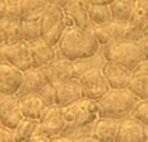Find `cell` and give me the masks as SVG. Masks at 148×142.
Segmentation results:
<instances>
[{
	"label": "cell",
	"instance_id": "f35d334b",
	"mask_svg": "<svg viewBox=\"0 0 148 142\" xmlns=\"http://www.w3.org/2000/svg\"><path fill=\"white\" fill-rule=\"evenodd\" d=\"M26 142H48V138H47V137H43V136L35 135V136H33L30 140L26 141Z\"/></svg>",
	"mask_w": 148,
	"mask_h": 142
},
{
	"label": "cell",
	"instance_id": "60d3db41",
	"mask_svg": "<svg viewBox=\"0 0 148 142\" xmlns=\"http://www.w3.org/2000/svg\"><path fill=\"white\" fill-rule=\"evenodd\" d=\"M113 0H91V4H107L109 5Z\"/></svg>",
	"mask_w": 148,
	"mask_h": 142
},
{
	"label": "cell",
	"instance_id": "5b68a950",
	"mask_svg": "<svg viewBox=\"0 0 148 142\" xmlns=\"http://www.w3.org/2000/svg\"><path fill=\"white\" fill-rule=\"evenodd\" d=\"M39 25H40L42 39L51 45L56 47L66 30L62 8L59 5L49 4L42 17L39 18Z\"/></svg>",
	"mask_w": 148,
	"mask_h": 142
},
{
	"label": "cell",
	"instance_id": "4316f807",
	"mask_svg": "<svg viewBox=\"0 0 148 142\" xmlns=\"http://www.w3.org/2000/svg\"><path fill=\"white\" fill-rule=\"evenodd\" d=\"M88 18L92 26H99L112 21L110 8L107 4H91L88 7Z\"/></svg>",
	"mask_w": 148,
	"mask_h": 142
},
{
	"label": "cell",
	"instance_id": "d590c367",
	"mask_svg": "<svg viewBox=\"0 0 148 142\" xmlns=\"http://www.w3.org/2000/svg\"><path fill=\"white\" fill-rule=\"evenodd\" d=\"M8 9V1L7 0H0V20L5 17Z\"/></svg>",
	"mask_w": 148,
	"mask_h": 142
},
{
	"label": "cell",
	"instance_id": "9a60e30c",
	"mask_svg": "<svg viewBox=\"0 0 148 142\" xmlns=\"http://www.w3.org/2000/svg\"><path fill=\"white\" fill-rule=\"evenodd\" d=\"M47 83L46 78H44L43 72L39 67H30V69L22 71V79H21V84L18 87L17 92L14 96L21 98L23 96L33 93H38L42 89V87Z\"/></svg>",
	"mask_w": 148,
	"mask_h": 142
},
{
	"label": "cell",
	"instance_id": "83f0119b",
	"mask_svg": "<svg viewBox=\"0 0 148 142\" xmlns=\"http://www.w3.org/2000/svg\"><path fill=\"white\" fill-rule=\"evenodd\" d=\"M5 34H7V43L5 45L22 41V21L20 18H7L4 17Z\"/></svg>",
	"mask_w": 148,
	"mask_h": 142
},
{
	"label": "cell",
	"instance_id": "f1b7e54d",
	"mask_svg": "<svg viewBox=\"0 0 148 142\" xmlns=\"http://www.w3.org/2000/svg\"><path fill=\"white\" fill-rule=\"evenodd\" d=\"M42 39L39 21H22V40L31 44Z\"/></svg>",
	"mask_w": 148,
	"mask_h": 142
},
{
	"label": "cell",
	"instance_id": "ab89813d",
	"mask_svg": "<svg viewBox=\"0 0 148 142\" xmlns=\"http://www.w3.org/2000/svg\"><path fill=\"white\" fill-rule=\"evenodd\" d=\"M144 36H148V22L142 27V30H140V39L144 38Z\"/></svg>",
	"mask_w": 148,
	"mask_h": 142
},
{
	"label": "cell",
	"instance_id": "ee69618b",
	"mask_svg": "<svg viewBox=\"0 0 148 142\" xmlns=\"http://www.w3.org/2000/svg\"><path fill=\"white\" fill-rule=\"evenodd\" d=\"M7 1H8V3H18L20 0H7Z\"/></svg>",
	"mask_w": 148,
	"mask_h": 142
},
{
	"label": "cell",
	"instance_id": "d6a6232c",
	"mask_svg": "<svg viewBox=\"0 0 148 142\" xmlns=\"http://www.w3.org/2000/svg\"><path fill=\"white\" fill-rule=\"evenodd\" d=\"M0 142H14L12 129L4 125H0Z\"/></svg>",
	"mask_w": 148,
	"mask_h": 142
},
{
	"label": "cell",
	"instance_id": "cb8c5ba5",
	"mask_svg": "<svg viewBox=\"0 0 148 142\" xmlns=\"http://www.w3.org/2000/svg\"><path fill=\"white\" fill-rule=\"evenodd\" d=\"M148 22V0H135V8L129 26L136 34L138 40L140 39V30Z\"/></svg>",
	"mask_w": 148,
	"mask_h": 142
},
{
	"label": "cell",
	"instance_id": "7c38bea8",
	"mask_svg": "<svg viewBox=\"0 0 148 142\" xmlns=\"http://www.w3.org/2000/svg\"><path fill=\"white\" fill-rule=\"evenodd\" d=\"M86 97V92L78 78H73L56 85V105L61 109Z\"/></svg>",
	"mask_w": 148,
	"mask_h": 142
},
{
	"label": "cell",
	"instance_id": "8992f818",
	"mask_svg": "<svg viewBox=\"0 0 148 142\" xmlns=\"http://www.w3.org/2000/svg\"><path fill=\"white\" fill-rule=\"evenodd\" d=\"M92 31H94L100 47H105L122 40L136 41V35L131 30L129 23L118 22V21H114V20L109 21V22L104 23V25L94 26Z\"/></svg>",
	"mask_w": 148,
	"mask_h": 142
},
{
	"label": "cell",
	"instance_id": "2e32d148",
	"mask_svg": "<svg viewBox=\"0 0 148 142\" xmlns=\"http://www.w3.org/2000/svg\"><path fill=\"white\" fill-rule=\"evenodd\" d=\"M22 112L20 109V99L16 96H7L0 103V122L1 125L14 129L22 120Z\"/></svg>",
	"mask_w": 148,
	"mask_h": 142
},
{
	"label": "cell",
	"instance_id": "836d02e7",
	"mask_svg": "<svg viewBox=\"0 0 148 142\" xmlns=\"http://www.w3.org/2000/svg\"><path fill=\"white\" fill-rule=\"evenodd\" d=\"M138 44H139V47H140V49H142V52H143L146 60H148V36H144V38L139 39Z\"/></svg>",
	"mask_w": 148,
	"mask_h": 142
},
{
	"label": "cell",
	"instance_id": "d6986e66",
	"mask_svg": "<svg viewBox=\"0 0 148 142\" xmlns=\"http://www.w3.org/2000/svg\"><path fill=\"white\" fill-rule=\"evenodd\" d=\"M30 53L31 60H33V66L34 67H43L48 65L51 61H53L57 56V47H53L44 41L43 39L36 40L30 44Z\"/></svg>",
	"mask_w": 148,
	"mask_h": 142
},
{
	"label": "cell",
	"instance_id": "4fadbf2b",
	"mask_svg": "<svg viewBox=\"0 0 148 142\" xmlns=\"http://www.w3.org/2000/svg\"><path fill=\"white\" fill-rule=\"evenodd\" d=\"M82 85L86 92V97L91 99H99L110 89L107 79L101 70H91L88 72L83 74L79 78Z\"/></svg>",
	"mask_w": 148,
	"mask_h": 142
},
{
	"label": "cell",
	"instance_id": "8fae6325",
	"mask_svg": "<svg viewBox=\"0 0 148 142\" xmlns=\"http://www.w3.org/2000/svg\"><path fill=\"white\" fill-rule=\"evenodd\" d=\"M148 129L134 116H127L120 122L116 142H147Z\"/></svg>",
	"mask_w": 148,
	"mask_h": 142
},
{
	"label": "cell",
	"instance_id": "ac0fdd59",
	"mask_svg": "<svg viewBox=\"0 0 148 142\" xmlns=\"http://www.w3.org/2000/svg\"><path fill=\"white\" fill-rule=\"evenodd\" d=\"M22 79V71L0 62V92L7 96H14Z\"/></svg>",
	"mask_w": 148,
	"mask_h": 142
},
{
	"label": "cell",
	"instance_id": "4dcf8cb0",
	"mask_svg": "<svg viewBox=\"0 0 148 142\" xmlns=\"http://www.w3.org/2000/svg\"><path fill=\"white\" fill-rule=\"evenodd\" d=\"M38 94H39V97L46 102V105L48 107L56 105V87H55L53 84L47 81V83L42 87L40 91L38 92Z\"/></svg>",
	"mask_w": 148,
	"mask_h": 142
},
{
	"label": "cell",
	"instance_id": "30bf717a",
	"mask_svg": "<svg viewBox=\"0 0 148 142\" xmlns=\"http://www.w3.org/2000/svg\"><path fill=\"white\" fill-rule=\"evenodd\" d=\"M40 70L43 72L46 80L48 83L53 84L55 87L74 78L73 61L64 58L61 56H57L48 65L40 67Z\"/></svg>",
	"mask_w": 148,
	"mask_h": 142
},
{
	"label": "cell",
	"instance_id": "f546056e",
	"mask_svg": "<svg viewBox=\"0 0 148 142\" xmlns=\"http://www.w3.org/2000/svg\"><path fill=\"white\" fill-rule=\"evenodd\" d=\"M92 128H94V124L86 125V127H78V128H65L61 135L65 136L66 138H69L70 141L75 142V141L81 140V138L91 137Z\"/></svg>",
	"mask_w": 148,
	"mask_h": 142
},
{
	"label": "cell",
	"instance_id": "52a82bcc",
	"mask_svg": "<svg viewBox=\"0 0 148 142\" xmlns=\"http://www.w3.org/2000/svg\"><path fill=\"white\" fill-rule=\"evenodd\" d=\"M0 62L9 64L20 71L33 67L30 44L22 40L12 45H0Z\"/></svg>",
	"mask_w": 148,
	"mask_h": 142
},
{
	"label": "cell",
	"instance_id": "9c48e42d",
	"mask_svg": "<svg viewBox=\"0 0 148 142\" xmlns=\"http://www.w3.org/2000/svg\"><path fill=\"white\" fill-rule=\"evenodd\" d=\"M65 129V122L64 115H62V109L57 105L48 107L46 114L40 118L36 129V135L43 136V137L51 138L55 136H59Z\"/></svg>",
	"mask_w": 148,
	"mask_h": 142
},
{
	"label": "cell",
	"instance_id": "d4e9b609",
	"mask_svg": "<svg viewBox=\"0 0 148 142\" xmlns=\"http://www.w3.org/2000/svg\"><path fill=\"white\" fill-rule=\"evenodd\" d=\"M39 120L29 119V118H22L18 125L12 131L14 142H26L29 141L33 136L36 135Z\"/></svg>",
	"mask_w": 148,
	"mask_h": 142
},
{
	"label": "cell",
	"instance_id": "e0dca14e",
	"mask_svg": "<svg viewBox=\"0 0 148 142\" xmlns=\"http://www.w3.org/2000/svg\"><path fill=\"white\" fill-rule=\"evenodd\" d=\"M118 119L113 118H97L94 123L91 137L96 142H116L120 127Z\"/></svg>",
	"mask_w": 148,
	"mask_h": 142
},
{
	"label": "cell",
	"instance_id": "44dd1931",
	"mask_svg": "<svg viewBox=\"0 0 148 142\" xmlns=\"http://www.w3.org/2000/svg\"><path fill=\"white\" fill-rule=\"evenodd\" d=\"M107 62V58L103 54L101 49L96 52L95 54L88 57H84L81 60H75L73 61V71H74V78H81L83 74L88 72L91 70H101L104 64Z\"/></svg>",
	"mask_w": 148,
	"mask_h": 142
},
{
	"label": "cell",
	"instance_id": "1f68e13d",
	"mask_svg": "<svg viewBox=\"0 0 148 142\" xmlns=\"http://www.w3.org/2000/svg\"><path fill=\"white\" fill-rule=\"evenodd\" d=\"M131 116H134L148 128V99H143L136 103L134 111L131 112Z\"/></svg>",
	"mask_w": 148,
	"mask_h": 142
},
{
	"label": "cell",
	"instance_id": "7a4b0ae2",
	"mask_svg": "<svg viewBox=\"0 0 148 142\" xmlns=\"http://www.w3.org/2000/svg\"><path fill=\"white\" fill-rule=\"evenodd\" d=\"M139 98L130 89H109L103 97L96 99L100 118H113L122 120L130 116Z\"/></svg>",
	"mask_w": 148,
	"mask_h": 142
},
{
	"label": "cell",
	"instance_id": "8d00e7d4",
	"mask_svg": "<svg viewBox=\"0 0 148 142\" xmlns=\"http://www.w3.org/2000/svg\"><path fill=\"white\" fill-rule=\"evenodd\" d=\"M48 142H73V141H70L69 138H66L65 136L59 135V136H55V137L48 138Z\"/></svg>",
	"mask_w": 148,
	"mask_h": 142
},
{
	"label": "cell",
	"instance_id": "7bdbcfd3",
	"mask_svg": "<svg viewBox=\"0 0 148 142\" xmlns=\"http://www.w3.org/2000/svg\"><path fill=\"white\" fill-rule=\"evenodd\" d=\"M5 97H7V94H4V93H1V92H0V103H1V101L5 98Z\"/></svg>",
	"mask_w": 148,
	"mask_h": 142
},
{
	"label": "cell",
	"instance_id": "603a6c76",
	"mask_svg": "<svg viewBox=\"0 0 148 142\" xmlns=\"http://www.w3.org/2000/svg\"><path fill=\"white\" fill-rule=\"evenodd\" d=\"M109 8L112 13V20L129 23L134 13L135 0H113L109 4Z\"/></svg>",
	"mask_w": 148,
	"mask_h": 142
},
{
	"label": "cell",
	"instance_id": "277c9868",
	"mask_svg": "<svg viewBox=\"0 0 148 142\" xmlns=\"http://www.w3.org/2000/svg\"><path fill=\"white\" fill-rule=\"evenodd\" d=\"M65 128H78L94 124L99 118V110L95 99L84 98L62 109Z\"/></svg>",
	"mask_w": 148,
	"mask_h": 142
},
{
	"label": "cell",
	"instance_id": "74e56055",
	"mask_svg": "<svg viewBox=\"0 0 148 142\" xmlns=\"http://www.w3.org/2000/svg\"><path fill=\"white\" fill-rule=\"evenodd\" d=\"M48 4H53V5H59V7L64 8L70 0H46Z\"/></svg>",
	"mask_w": 148,
	"mask_h": 142
},
{
	"label": "cell",
	"instance_id": "6da1fadb",
	"mask_svg": "<svg viewBox=\"0 0 148 142\" xmlns=\"http://www.w3.org/2000/svg\"><path fill=\"white\" fill-rule=\"evenodd\" d=\"M59 56L70 61L95 54L101 49L92 28L68 27L57 44Z\"/></svg>",
	"mask_w": 148,
	"mask_h": 142
},
{
	"label": "cell",
	"instance_id": "f6af8a7d",
	"mask_svg": "<svg viewBox=\"0 0 148 142\" xmlns=\"http://www.w3.org/2000/svg\"><path fill=\"white\" fill-rule=\"evenodd\" d=\"M0 125H1V122H0Z\"/></svg>",
	"mask_w": 148,
	"mask_h": 142
},
{
	"label": "cell",
	"instance_id": "7402d4cb",
	"mask_svg": "<svg viewBox=\"0 0 148 142\" xmlns=\"http://www.w3.org/2000/svg\"><path fill=\"white\" fill-rule=\"evenodd\" d=\"M46 0H20L18 10L22 21H39L44 10L48 8Z\"/></svg>",
	"mask_w": 148,
	"mask_h": 142
},
{
	"label": "cell",
	"instance_id": "5bb4252c",
	"mask_svg": "<svg viewBox=\"0 0 148 142\" xmlns=\"http://www.w3.org/2000/svg\"><path fill=\"white\" fill-rule=\"evenodd\" d=\"M101 72L104 74L110 89H127L133 78L131 70L110 61L104 64V66L101 67Z\"/></svg>",
	"mask_w": 148,
	"mask_h": 142
},
{
	"label": "cell",
	"instance_id": "ba28073f",
	"mask_svg": "<svg viewBox=\"0 0 148 142\" xmlns=\"http://www.w3.org/2000/svg\"><path fill=\"white\" fill-rule=\"evenodd\" d=\"M91 0H70L64 8L65 23L68 27L92 28L91 21L88 18V7Z\"/></svg>",
	"mask_w": 148,
	"mask_h": 142
},
{
	"label": "cell",
	"instance_id": "484cf974",
	"mask_svg": "<svg viewBox=\"0 0 148 142\" xmlns=\"http://www.w3.org/2000/svg\"><path fill=\"white\" fill-rule=\"evenodd\" d=\"M129 89L139 98V101L148 99V71L133 72Z\"/></svg>",
	"mask_w": 148,
	"mask_h": 142
},
{
	"label": "cell",
	"instance_id": "3957f363",
	"mask_svg": "<svg viewBox=\"0 0 148 142\" xmlns=\"http://www.w3.org/2000/svg\"><path fill=\"white\" fill-rule=\"evenodd\" d=\"M101 52L107 61L121 65L131 71L135 69L139 62L146 60L138 41L134 40H122L101 47Z\"/></svg>",
	"mask_w": 148,
	"mask_h": 142
},
{
	"label": "cell",
	"instance_id": "b9f144b4",
	"mask_svg": "<svg viewBox=\"0 0 148 142\" xmlns=\"http://www.w3.org/2000/svg\"><path fill=\"white\" fill-rule=\"evenodd\" d=\"M75 142H96V141H95L92 137H84V138H81V140H78Z\"/></svg>",
	"mask_w": 148,
	"mask_h": 142
},
{
	"label": "cell",
	"instance_id": "ffe728a7",
	"mask_svg": "<svg viewBox=\"0 0 148 142\" xmlns=\"http://www.w3.org/2000/svg\"><path fill=\"white\" fill-rule=\"evenodd\" d=\"M18 99H20V109L23 118L40 120V118L48 110V106L39 97L38 93L27 94V96H23Z\"/></svg>",
	"mask_w": 148,
	"mask_h": 142
},
{
	"label": "cell",
	"instance_id": "e575fe53",
	"mask_svg": "<svg viewBox=\"0 0 148 142\" xmlns=\"http://www.w3.org/2000/svg\"><path fill=\"white\" fill-rule=\"evenodd\" d=\"M7 43V34H5V25L4 18L0 20V45H5Z\"/></svg>",
	"mask_w": 148,
	"mask_h": 142
},
{
	"label": "cell",
	"instance_id": "bcb514c9",
	"mask_svg": "<svg viewBox=\"0 0 148 142\" xmlns=\"http://www.w3.org/2000/svg\"><path fill=\"white\" fill-rule=\"evenodd\" d=\"M147 129H148V128H147ZM147 142H148V141H147Z\"/></svg>",
	"mask_w": 148,
	"mask_h": 142
}]
</instances>
